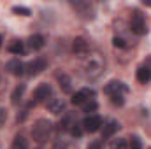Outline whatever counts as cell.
Listing matches in <instances>:
<instances>
[{
    "mask_svg": "<svg viewBox=\"0 0 151 149\" xmlns=\"http://www.w3.org/2000/svg\"><path fill=\"white\" fill-rule=\"evenodd\" d=\"M86 149H102V142H100V140H93V142L88 144Z\"/></svg>",
    "mask_w": 151,
    "mask_h": 149,
    "instance_id": "cell-28",
    "label": "cell"
},
{
    "mask_svg": "<svg viewBox=\"0 0 151 149\" xmlns=\"http://www.w3.org/2000/svg\"><path fill=\"white\" fill-rule=\"evenodd\" d=\"M106 69V60L100 53H88L84 54V60L81 63V74L84 75V79L95 81L104 74Z\"/></svg>",
    "mask_w": 151,
    "mask_h": 149,
    "instance_id": "cell-1",
    "label": "cell"
},
{
    "mask_svg": "<svg viewBox=\"0 0 151 149\" xmlns=\"http://www.w3.org/2000/svg\"><path fill=\"white\" fill-rule=\"evenodd\" d=\"M88 49H90V44L84 37H76L72 42V51L76 54H88Z\"/></svg>",
    "mask_w": 151,
    "mask_h": 149,
    "instance_id": "cell-10",
    "label": "cell"
},
{
    "mask_svg": "<svg viewBox=\"0 0 151 149\" xmlns=\"http://www.w3.org/2000/svg\"><path fill=\"white\" fill-rule=\"evenodd\" d=\"M5 70L9 72V74L16 75V77H19V75L25 74V70H27V65L19 60V58H12V60H9L7 62V65H5Z\"/></svg>",
    "mask_w": 151,
    "mask_h": 149,
    "instance_id": "cell-8",
    "label": "cell"
},
{
    "mask_svg": "<svg viewBox=\"0 0 151 149\" xmlns=\"http://www.w3.org/2000/svg\"><path fill=\"white\" fill-rule=\"evenodd\" d=\"M74 137H81L83 135V128H81V125H77V123H74L72 126H70V130H69Z\"/></svg>",
    "mask_w": 151,
    "mask_h": 149,
    "instance_id": "cell-24",
    "label": "cell"
},
{
    "mask_svg": "<svg viewBox=\"0 0 151 149\" xmlns=\"http://www.w3.org/2000/svg\"><path fill=\"white\" fill-rule=\"evenodd\" d=\"M97 109H99V104L95 100H90L88 104L83 105V112H88V116H90V112H95Z\"/></svg>",
    "mask_w": 151,
    "mask_h": 149,
    "instance_id": "cell-21",
    "label": "cell"
},
{
    "mask_svg": "<svg viewBox=\"0 0 151 149\" xmlns=\"http://www.w3.org/2000/svg\"><path fill=\"white\" fill-rule=\"evenodd\" d=\"M109 148L111 149H128V142H127V139H114L111 140V144H109Z\"/></svg>",
    "mask_w": 151,
    "mask_h": 149,
    "instance_id": "cell-20",
    "label": "cell"
},
{
    "mask_svg": "<svg viewBox=\"0 0 151 149\" xmlns=\"http://www.w3.org/2000/svg\"><path fill=\"white\" fill-rule=\"evenodd\" d=\"M12 12L14 14H19V16H30V9L28 7H21V5H14L12 7Z\"/></svg>",
    "mask_w": 151,
    "mask_h": 149,
    "instance_id": "cell-23",
    "label": "cell"
},
{
    "mask_svg": "<svg viewBox=\"0 0 151 149\" xmlns=\"http://www.w3.org/2000/svg\"><path fill=\"white\" fill-rule=\"evenodd\" d=\"M130 30L135 34V35H144L148 32L146 28V19L144 16L139 12V11H134L132 12V18H130Z\"/></svg>",
    "mask_w": 151,
    "mask_h": 149,
    "instance_id": "cell-3",
    "label": "cell"
},
{
    "mask_svg": "<svg viewBox=\"0 0 151 149\" xmlns=\"http://www.w3.org/2000/svg\"><path fill=\"white\" fill-rule=\"evenodd\" d=\"M11 149H28V140H27L25 137L18 135V137H14V140H12V146H11Z\"/></svg>",
    "mask_w": 151,
    "mask_h": 149,
    "instance_id": "cell-19",
    "label": "cell"
},
{
    "mask_svg": "<svg viewBox=\"0 0 151 149\" xmlns=\"http://www.w3.org/2000/svg\"><path fill=\"white\" fill-rule=\"evenodd\" d=\"M51 130H53L51 121H49V119L40 117V119L35 121V125H34V128H32V137H34V140H35V142L42 144V142H46V140H47V137H49Z\"/></svg>",
    "mask_w": 151,
    "mask_h": 149,
    "instance_id": "cell-2",
    "label": "cell"
},
{
    "mask_svg": "<svg viewBox=\"0 0 151 149\" xmlns=\"http://www.w3.org/2000/svg\"><path fill=\"white\" fill-rule=\"evenodd\" d=\"M142 5H146V7H151V2H146V0H144V2H142Z\"/></svg>",
    "mask_w": 151,
    "mask_h": 149,
    "instance_id": "cell-30",
    "label": "cell"
},
{
    "mask_svg": "<svg viewBox=\"0 0 151 149\" xmlns=\"http://www.w3.org/2000/svg\"><path fill=\"white\" fill-rule=\"evenodd\" d=\"M72 7H74L76 11L81 14V16H84V18H93V7H91V4H88V2H76V4H72Z\"/></svg>",
    "mask_w": 151,
    "mask_h": 149,
    "instance_id": "cell-11",
    "label": "cell"
},
{
    "mask_svg": "<svg viewBox=\"0 0 151 149\" xmlns=\"http://www.w3.org/2000/svg\"><path fill=\"white\" fill-rule=\"evenodd\" d=\"M47 111L53 114H62L65 111V102L62 98H51L47 100Z\"/></svg>",
    "mask_w": 151,
    "mask_h": 149,
    "instance_id": "cell-12",
    "label": "cell"
},
{
    "mask_svg": "<svg viewBox=\"0 0 151 149\" xmlns=\"http://www.w3.org/2000/svg\"><path fill=\"white\" fill-rule=\"evenodd\" d=\"M81 126L84 128V132L95 133V132H99V130L102 128V117L97 116V114H90V116H86V117L83 119V125H81Z\"/></svg>",
    "mask_w": 151,
    "mask_h": 149,
    "instance_id": "cell-5",
    "label": "cell"
},
{
    "mask_svg": "<svg viewBox=\"0 0 151 149\" xmlns=\"http://www.w3.org/2000/svg\"><path fill=\"white\" fill-rule=\"evenodd\" d=\"M0 47H2V37H0Z\"/></svg>",
    "mask_w": 151,
    "mask_h": 149,
    "instance_id": "cell-31",
    "label": "cell"
},
{
    "mask_svg": "<svg viewBox=\"0 0 151 149\" xmlns=\"http://www.w3.org/2000/svg\"><path fill=\"white\" fill-rule=\"evenodd\" d=\"M44 44H46V40H44V37H42L40 34H35V35H32V37L28 39V46H30V49H34V51L42 49Z\"/></svg>",
    "mask_w": 151,
    "mask_h": 149,
    "instance_id": "cell-16",
    "label": "cell"
},
{
    "mask_svg": "<svg viewBox=\"0 0 151 149\" xmlns=\"http://www.w3.org/2000/svg\"><path fill=\"white\" fill-rule=\"evenodd\" d=\"M51 93H53V90H51V86H49L47 82H42V84H39L37 88H35V91H34V97H32V102L28 104V107H32V105H37L39 102H44V100H47V98L51 97Z\"/></svg>",
    "mask_w": 151,
    "mask_h": 149,
    "instance_id": "cell-4",
    "label": "cell"
},
{
    "mask_svg": "<svg viewBox=\"0 0 151 149\" xmlns=\"http://www.w3.org/2000/svg\"><path fill=\"white\" fill-rule=\"evenodd\" d=\"M119 128H121V126H119L118 121H109V123H106L104 128H102V139H109V137H113Z\"/></svg>",
    "mask_w": 151,
    "mask_h": 149,
    "instance_id": "cell-13",
    "label": "cell"
},
{
    "mask_svg": "<svg viewBox=\"0 0 151 149\" xmlns=\"http://www.w3.org/2000/svg\"><path fill=\"white\" fill-rule=\"evenodd\" d=\"M111 102H113L114 105H123L125 104V98H123V95H113L111 97Z\"/></svg>",
    "mask_w": 151,
    "mask_h": 149,
    "instance_id": "cell-26",
    "label": "cell"
},
{
    "mask_svg": "<svg viewBox=\"0 0 151 149\" xmlns=\"http://www.w3.org/2000/svg\"><path fill=\"white\" fill-rule=\"evenodd\" d=\"M5 121H7V111L4 107H0V128L5 125Z\"/></svg>",
    "mask_w": 151,
    "mask_h": 149,
    "instance_id": "cell-27",
    "label": "cell"
},
{
    "mask_svg": "<svg viewBox=\"0 0 151 149\" xmlns=\"http://www.w3.org/2000/svg\"><path fill=\"white\" fill-rule=\"evenodd\" d=\"M113 44L116 46V47H119V49H125V47H127V42H125V39H121V37H114V39H113Z\"/></svg>",
    "mask_w": 151,
    "mask_h": 149,
    "instance_id": "cell-25",
    "label": "cell"
},
{
    "mask_svg": "<svg viewBox=\"0 0 151 149\" xmlns=\"http://www.w3.org/2000/svg\"><path fill=\"white\" fill-rule=\"evenodd\" d=\"M23 95H25V84H19V86H16V88H14V91H12V95H11V104H12V105H18V104H21V100H23Z\"/></svg>",
    "mask_w": 151,
    "mask_h": 149,
    "instance_id": "cell-17",
    "label": "cell"
},
{
    "mask_svg": "<svg viewBox=\"0 0 151 149\" xmlns=\"http://www.w3.org/2000/svg\"><path fill=\"white\" fill-rule=\"evenodd\" d=\"M127 91H128V86L125 82H121V81H111L104 88V93H107L109 97H113V95H125Z\"/></svg>",
    "mask_w": 151,
    "mask_h": 149,
    "instance_id": "cell-9",
    "label": "cell"
},
{
    "mask_svg": "<svg viewBox=\"0 0 151 149\" xmlns=\"http://www.w3.org/2000/svg\"><path fill=\"white\" fill-rule=\"evenodd\" d=\"M7 51L12 53V54H23L25 53V46H23L21 40H12L9 44V47H7Z\"/></svg>",
    "mask_w": 151,
    "mask_h": 149,
    "instance_id": "cell-18",
    "label": "cell"
},
{
    "mask_svg": "<svg viewBox=\"0 0 151 149\" xmlns=\"http://www.w3.org/2000/svg\"><path fill=\"white\" fill-rule=\"evenodd\" d=\"M56 79H58V82H60V88H62V91L63 93H70L72 91V81H70V77L67 74H56Z\"/></svg>",
    "mask_w": 151,
    "mask_h": 149,
    "instance_id": "cell-15",
    "label": "cell"
},
{
    "mask_svg": "<svg viewBox=\"0 0 151 149\" xmlns=\"http://www.w3.org/2000/svg\"><path fill=\"white\" fill-rule=\"evenodd\" d=\"M128 149H142V142L137 135H132L130 139V144H128Z\"/></svg>",
    "mask_w": 151,
    "mask_h": 149,
    "instance_id": "cell-22",
    "label": "cell"
},
{
    "mask_svg": "<svg viewBox=\"0 0 151 149\" xmlns=\"http://www.w3.org/2000/svg\"><path fill=\"white\" fill-rule=\"evenodd\" d=\"M95 97V91L91 90V88H83V90H79V91H76L74 95H72V104L74 105H84V104H88L91 98Z\"/></svg>",
    "mask_w": 151,
    "mask_h": 149,
    "instance_id": "cell-6",
    "label": "cell"
},
{
    "mask_svg": "<svg viewBox=\"0 0 151 149\" xmlns=\"http://www.w3.org/2000/svg\"><path fill=\"white\" fill-rule=\"evenodd\" d=\"M150 149H151V148H150Z\"/></svg>",
    "mask_w": 151,
    "mask_h": 149,
    "instance_id": "cell-32",
    "label": "cell"
},
{
    "mask_svg": "<svg viewBox=\"0 0 151 149\" xmlns=\"http://www.w3.org/2000/svg\"><path fill=\"white\" fill-rule=\"evenodd\" d=\"M135 77H137V81L141 84H148L151 81V67H139Z\"/></svg>",
    "mask_w": 151,
    "mask_h": 149,
    "instance_id": "cell-14",
    "label": "cell"
},
{
    "mask_svg": "<svg viewBox=\"0 0 151 149\" xmlns=\"http://www.w3.org/2000/svg\"><path fill=\"white\" fill-rule=\"evenodd\" d=\"M46 69H47V60H46V58H35V60L28 62V65H27V74L30 75V77H34V75L42 74Z\"/></svg>",
    "mask_w": 151,
    "mask_h": 149,
    "instance_id": "cell-7",
    "label": "cell"
},
{
    "mask_svg": "<svg viewBox=\"0 0 151 149\" xmlns=\"http://www.w3.org/2000/svg\"><path fill=\"white\" fill-rule=\"evenodd\" d=\"M4 88H5V81H4V77L0 75V91H2Z\"/></svg>",
    "mask_w": 151,
    "mask_h": 149,
    "instance_id": "cell-29",
    "label": "cell"
}]
</instances>
